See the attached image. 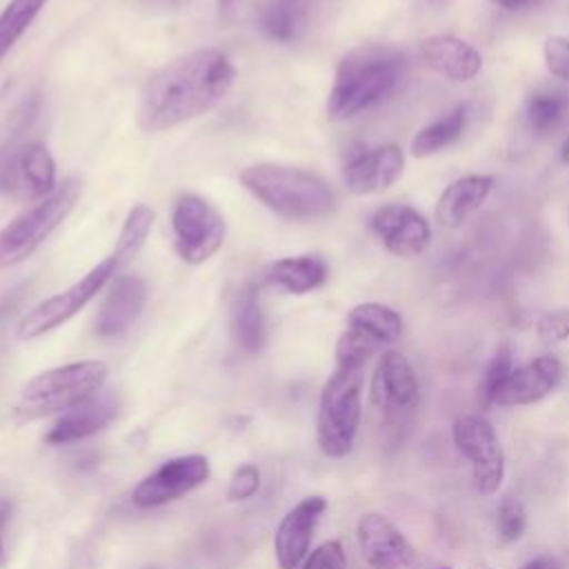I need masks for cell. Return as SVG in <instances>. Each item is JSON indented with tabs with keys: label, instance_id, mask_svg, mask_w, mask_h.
I'll return each instance as SVG.
<instances>
[{
	"label": "cell",
	"instance_id": "1",
	"mask_svg": "<svg viewBox=\"0 0 569 569\" xmlns=\"http://www.w3.org/2000/svg\"><path fill=\"white\" fill-rule=\"evenodd\" d=\"M233 80L236 67L222 51H189L149 76L138 98V127L144 133L180 127L222 102Z\"/></svg>",
	"mask_w": 569,
	"mask_h": 569
},
{
	"label": "cell",
	"instance_id": "2",
	"mask_svg": "<svg viewBox=\"0 0 569 569\" xmlns=\"http://www.w3.org/2000/svg\"><path fill=\"white\" fill-rule=\"evenodd\" d=\"M405 56L389 44H360L342 56L327 98L331 120H347L385 100L400 82Z\"/></svg>",
	"mask_w": 569,
	"mask_h": 569
},
{
	"label": "cell",
	"instance_id": "3",
	"mask_svg": "<svg viewBox=\"0 0 569 569\" xmlns=\"http://www.w3.org/2000/svg\"><path fill=\"white\" fill-rule=\"evenodd\" d=\"M238 178L251 196L284 220H318L336 207L331 187L300 167L260 162L244 167Z\"/></svg>",
	"mask_w": 569,
	"mask_h": 569
},
{
	"label": "cell",
	"instance_id": "4",
	"mask_svg": "<svg viewBox=\"0 0 569 569\" xmlns=\"http://www.w3.org/2000/svg\"><path fill=\"white\" fill-rule=\"evenodd\" d=\"M109 367L102 360H78L33 376L13 407L18 422H31L51 413H64L102 389Z\"/></svg>",
	"mask_w": 569,
	"mask_h": 569
},
{
	"label": "cell",
	"instance_id": "5",
	"mask_svg": "<svg viewBox=\"0 0 569 569\" xmlns=\"http://www.w3.org/2000/svg\"><path fill=\"white\" fill-rule=\"evenodd\" d=\"M362 369L336 367L320 391L316 438L329 458H342L351 451L360 425Z\"/></svg>",
	"mask_w": 569,
	"mask_h": 569
},
{
	"label": "cell",
	"instance_id": "6",
	"mask_svg": "<svg viewBox=\"0 0 569 569\" xmlns=\"http://www.w3.org/2000/svg\"><path fill=\"white\" fill-rule=\"evenodd\" d=\"M78 196L80 182L76 178H67L47 198L38 200L4 224L0 229V271L29 258L69 216Z\"/></svg>",
	"mask_w": 569,
	"mask_h": 569
},
{
	"label": "cell",
	"instance_id": "7",
	"mask_svg": "<svg viewBox=\"0 0 569 569\" xmlns=\"http://www.w3.org/2000/svg\"><path fill=\"white\" fill-rule=\"evenodd\" d=\"M171 238L180 260L202 264L227 238L224 216L202 196L182 193L171 207Z\"/></svg>",
	"mask_w": 569,
	"mask_h": 569
},
{
	"label": "cell",
	"instance_id": "8",
	"mask_svg": "<svg viewBox=\"0 0 569 569\" xmlns=\"http://www.w3.org/2000/svg\"><path fill=\"white\" fill-rule=\"evenodd\" d=\"M118 269L120 267L113 256L100 260L78 282L29 309L16 327V336L20 340H33L42 333L53 331L56 327L73 318L89 300H93Z\"/></svg>",
	"mask_w": 569,
	"mask_h": 569
},
{
	"label": "cell",
	"instance_id": "9",
	"mask_svg": "<svg viewBox=\"0 0 569 569\" xmlns=\"http://www.w3.org/2000/svg\"><path fill=\"white\" fill-rule=\"evenodd\" d=\"M420 400V385L411 362L400 351H385L371 376V405L380 411L385 429L396 431L409 422Z\"/></svg>",
	"mask_w": 569,
	"mask_h": 569
},
{
	"label": "cell",
	"instance_id": "10",
	"mask_svg": "<svg viewBox=\"0 0 569 569\" xmlns=\"http://www.w3.org/2000/svg\"><path fill=\"white\" fill-rule=\"evenodd\" d=\"M458 451L471 462L473 485L482 496H491L505 480V451L491 422L482 416H460L451 427Z\"/></svg>",
	"mask_w": 569,
	"mask_h": 569
},
{
	"label": "cell",
	"instance_id": "11",
	"mask_svg": "<svg viewBox=\"0 0 569 569\" xmlns=\"http://www.w3.org/2000/svg\"><path fill=\"white\" fill-rule=\"evenodd\" d=\"M207 478H209V460L204 456L200 453L178 456V458L164 460L158 469L144 476L136 485L131 500L140 509L160 507L198 489L200 485L207 482Z\"/></svg>",
	"mask_w": 569,
	"mask_h": 569
},
{
	"label": "cell",
	"instance_id": "12",
	"mask_svg": "<svg viewBox=\"0 0 569 569\" xmlns=\"http://www.w3.org/2000/svg\"><path fill=\"white\" fill-rule=\"evenodd\" d=\"M358 547L371 569H418V553L405 533L382 513H362L356 527Z\"/></svg>",
	"mask_w": 569,
	"mask_h": 569
},
{
	"label": "cell",
	"instance_id": "13",
	"mask_svg": "<svg viewBox=\"0 0 569 569\" xmlns=\"http://www.w3.org/2000/svg\"><path fill=\"white\" fill-rule=\"evenodd\" d=\"M369 227L382 247L398 258H416L431 242V227L422 213L409 204H382L369 218Z\"/></svg>",
	"mask_w": 569,
	"mask_h": 569
},
{
	"label": "cell",
	"instance_id": "14",
	"mask_svg": "<svg viewBox=\"0 0 569 569\" xmlns=\"http://www.w3.org/2000/svg\"><path fill=\"white\" fill-rule=\"evenodd\" d=\"M325 509L327 500L322 496H307L280 520L273 536V551L280 569H298L305 562Z\"/></svg>",
	"mask_w": 569,
	"mask_h": 569
},
{
	"label": "cell",
	"instance_id": "15",
	"mask_svg": "<svg viewBox=\"0 0 569 569\" xmlns=\"http://www.w3.org/2000/svg\"><path fill=\"white\" fill-rule=\"evenodd\" d=\"M562 380V362L556 356H538L522 367L511 369L493 396V405L518 407L547 398Z\"/></svg>",
	"mask_w": 569,
	"mask_h": 569
},
{
	"label": "cell",
	"instance_id": "16",
	"mask_svg": "<svg viewBox=\"0 0 569 569\" xmlns=\"http://www.w3.org/2000/svg\"><path fill=\"white\" fill-rule=\"evenodd\" d=\"M118 413V398L111 389H98L80 405L64 411L44 433L47 445H71L102 431Z\"/></svg>",
	"mask_w": 569,
	"mask_h": 569
},
{
	"label": "cell",
	"instance_id": "17",
	"mask_svg": "<svg viewBox=\"0 0 569 569\" xmlns=\"http://www.w3.org/2000/svg\"><path fill=\"white\" fill-rule=\"evenodd\" d=\"M405 171V153L398 144H382L349 160L342 169L345 187L356 196L387 191Z\"/></svg>",
	"mask_w": 569,
	"mask_h": 569
},
{
	"label": "cell",
	"instance_id": "18",
	"mask_svg": "<svg viewBox=\"0 0 569 569\" xmlns=\"http://www.w3.org/2000/svg\"><path fill=\"white\" fill-rule=\"evenodd\" d=\"M56 160L40 142L18 149L7 173L4 191L20 200H42L56 189Z\"/></svg>",
	"mask_w": 569,
	"mask_h": 569
},
{
	"label": "cell",
	"instance_id": "19",
	"mask_svg": "<svg viewBox=\"0 0 569 569\" xmlns=\"http://www.w3.org/2000/svg\"><path fill=\"white\" fill-rule=\"evenodd\" d=\"M147 300V284L138 276H122L113 282L109 293L104 296L98 316H96V333L100 338H116L124 333L133 320L140 316Z\"/></svg>",
	"mask_w": 569,
	"mask_h": 569
},
{
	"label": "cell",
	"instance_id": "20",
	"mask_svg": "<svg viewBox=\"0 0 569 569\" xmlns=\"http://www.w3.org/2000/svg\"><path fill=\"white\" fill-rule=\"evenodd\" d=\"M420 56L436 73L456 82L473 80L482 69L478 49L456 36H431L422 40Z\"/></svg>",
	"mask_w": 569,
	"mask_h": 569
},
{
	"label": "cell",
	"instance_id": "21",
	"mask_svg": "<svg viewBox=\"0 0 569 569\" xmlns=\"http://www.w3.org/2000/svg\"><path fill=\"white\" fill-rule=\"evenodd\" d=\"M493 180L489 176H465L453 180L436 202V220L447 229H458L489 198Z\"/></svg>",
	"mask_w": 569,
	"mask_h": 569
},
{
	"label": "cell",
	"instance_id": "22",
	"mask_svg": "<svg viewBox=\"0 0 569 569\" xmlns=\"http://www.w3.org/2000/svg\"><path fill=\"white\" fill-rule=\"evenodd\" d=\"M327 276H329V267L316 253L280 258L273 264H269V269L264 271L267 284L296 296H302L322 287Z\"/></svg>",
	"mask_w": 569,
	"mask_h": 569
},
{
	"label": "cell",
	"instance_id": "23",
	"mask_svg": "<svg viewBox=\"0 0 569 569\" xmlns=\"http://www.w3.org/2000/svg\"><path fill=\"white\" fill-rule=\"evenodd\" d=\"M318 0H269L258 16L262 33L276 42L298 40L311 24Z\"/></svg>",
	"mask_w": 569,
	"mask_h": 569
},
{
	"label": "cell",
	"instance_id": "24",
	"mask_svg": "<svg viewBox=\"0 0 569 569\" xmlns=\"http://www.w3.org/2000/svg\"><path fill=\"white\" fill-rule=\"evenodd\" d=\"M347 327L373 340L378 347L391 345L402 336V318L387 305L360 302L347 316Z\"/></svg>",
	"mask_w": 569,
	"mask_h": 569
},
{
	"label": "cell",
	"instance_id": "25",
	"mask_svg": "<svg viewBox=\"0 0 569 569\" xmlns=\"http://www.w3.org/2000/svg\"><path fill=\"white\" fill-rule=\"evenodd\" d=\"M469 122V104H458L431 124L422 127L416 138L411 140V156L413 158H427L433 156L453 142H458L467 129Z\"/></svg>",
	"mask_w": 569,
	"mask_h": 569
},
{
	"label": "cell",
	"instance_id": "26",
	"mask_svg": "<svg viewBox=\"0 0 569 569\" xmlns=\"http://www.w3.org/2000/svg\"><path fill=\"white\" fill-rule=\"evenodd\" d=\"M233 336L242 351L256 353L264 347L267 325L260 307L258 289L253 284L244 287L233 307Z\"/></svg>",
	"mask_w": 569,
	"mask_h": 569
},
{
	"label": "cell",
	"instance_id": "27",
	"mask_svg": "<svg viewBox=\"0 0 569 569\" xmlns=\"http://www.w3.org/2000/svg\"><path fill=\"white\" fill-rule=\"evenodd\" d=\"M49 0H11L0 13V62Z\"/></svg>",
	"mask_w": 569,
	"mask_h": 569
},
{
	"label": "cell",
	"instance_id": "28",
	"mask_svg": "<svg viewBox=\"0 0 569 569\" xmlns=\"http://www.w3.org/2000/svg\"><path fill=\"white\" fill-rule=\"evenodd\" d=\"M151 224H153V211L147 204H136L127 213L124 224L118 236V242H116V249L111 253L116 258L118 267L129 262L142 249V244L151 231Z\"/></svg>",
	"mask_w": 569,
	"mask_h": 569
},
{
	"label": "cell",
	"instance_id": "29",
	"mask_svg": "<svg viewBox=\"0 0 569 569\" xmlns=\"http://www.w3.org/2000/svg\"><path fill=\"white\" fill-rule=\"evenodd\" d=\"M36 107H38L36 100H27L11 116V129H9V133L4 136L2 144H0V193H4L11 160L18 153V149L22 147V133L27 131V127L31 124V120L36 116Z\"/></svg>",
	"mask_w": 569,
	"mask_h": 569
},
{
	"label": "cell",
	"instance_id": "30",
	"mask_svg": "<svg viewBox=\"0 0 569 569\" xmlns=\"http://www.w3.org/2000/svg\"><path fill=\"white\" fill-rule=\"evenodd\" d=\"M565 107H567V102L556 93H533L525 107L529 129L540 136L549 133L562 120Z\"/></svg>",
	"mask_w": 569,
	"mask_h": 569
},
{
	"label": "cell",
	"instance_id": "31",
	"mask_svg": "<svg viewBox=\"0 0 569 569\" xmlns=\"http://www.w3.org/2000/svg\"><path fill=\"white\" fill-rule=\"evenodd\" d=\"M380 347L353 329H345L336 342V367L362 369Z\"/></svg>",
	"mask_w": 569,
	"mask_h": 569
},
{
	"label": "cell",
	"instance_id": "32",
	"mask_svg": "<svg viewBox=\"0 0 569 569\" xmlns=\"http://www.w3.org/2000/svg\"><path fill=\"white\" fill-rule=\"evenodd\" d=\"M511 351L507 345L498 347V351L493 353V358L489 360L485 373H482V380H480V387H478V398L485 407L493 405V396L496 391L500 389V385L507 380V376L511 373Z\"/></svg>",
	"mask_w": 569,
	"mask_h": 569
},
{
	"label": "cell",
	"instance_id": "33",
	"mask_svg": "<svg viewBox=\"0 0 569 569\" xmlns=\"http://www.w3.org/2000/svg\"><path fill=\"white\" fill-rule=\"evenodd\" d=\"M498 533L502 538V542H513L518 540L525 529H527V509L525 502L520 498L507 496L502 498V502L498 505Z\"/></svg>",
	"mask_w": 569,
	"mask_h": 569
},
{
	"label": "cell",
	"instance_id": "34",
	"mask_svg": "<svg viewBox=\"0 0 569 569\" xmlns=\"http://www.w3.org/2000/svg\"><path fill=\"white\" fill-rule=\"evenodd\" d=\"M258 489H260V469L251 462H244V465L236 467V471L231 473L227 498L231 502L249 500Z\"/></svg>",
	"mask_w": 569,
	"mask_h": 569
},
{
	"label": "cell",
	"instance_id": "35",
	"mask_svg": "<svg viewBox=\"0 0 569 569\" xmlns=\"http://www.w3.org/2000/svg\"><path fill=\"white\" fill-rule=\"evenodd\" d=\"M536 336L545 345H556L569 338V309H553L538 318Z\"/></svg>",
	"mask_w": 569,
	"mask_h": 569
},
{
	"label": "cell",
	"instance_id": "36",
	"mask_svg": "<svg viewBox=\"0 0 569 569\" xmlns=\"http://www.w3.org/2000/svg\"><path fill=\"white\" fill-rule=\"evenodd\" d=\"M542 53L547 71L553 78L569 82V40L562 36H551L545 40Z\"/></svg>",
	"mask_w": 569,
	"mask_h": 569
},
{
	"label": "cell",
	"instance_id": "37",
	"mask_svg": "<svg viewBox=\"0 0 569 569\" xmlns=\"http://www.w3.org/2000/svg\"><path fill=\"white\" fill-rule=\"evenodd\" d=\"M298 569H347V556L338 540L322 542L313 549Z\"/></svg>",
	"mask_w": 569,
	"mask_h": 569
},
{
	"label": "cell",
	"instance_id": "38",
	"mask_svg": "<svg viewBox=\"0 0 569 569\" xmlns=\"http://www.w3.org/2000/svg\"><path fill=\"white\" fill-rule=\"evenodd\" d=\"M520 569H562V565L553 556H538V558L525 562Z\"/></svg>",
	"mask_w": 569,
	"mask_h": 569
},
{
	"label": "cell",
	"instance_id": "39",
	"mask_svg": "<svg viewBox=\"0 0 569 569\" xmlns=\"http://www.w3.org/2000/svg\"><path fill=\"white\" fill-rule=\"evenodd\" d=\"M491 2H496V4H500L505 9H522V7L536 4L538 0H491Z\"/></svg>",
	"mask_w": 569,
	"mask_h": 569
},
{
	"label": "cell",
	"instance_id": "40",
	"mask_svg": "<svg viewBox=\"0 0 569 569\" xmlns=\"http://www.w3.org/2000/svg\"><path fill=\"white\" fill-rule=\"evenodd\" d=\"M242 4H244V0H218V7L222 13H233Z\"/></svg>",
	"mask_w": 569,
	"mask_h": 569
},
{
	"label": "cell",
	"instance_id": "41",
	"mask_svg": "<svg viewBox=\"0 0 569 569\" xmlns=\"http://www.w3.org/2000/svg\"><path fill=\"white\" fill-rule=\"evenodd\" d=\"M560 160H562L565 164H569V133L565 136L562 144H560Z\"/></svg>",
	"mask_w": 569,
	"mask_h": 569
},
{
	"label": "cell",
	"instance_id": "42",
	"mask_svg": "<svg viewBox=\"0 0 569 569\" xmlns=\"http://www.w3.org/2000/svg\"><path fill=\"white\" fill-rule=\"evenodd\" d=\"M469 569H491L487 562H476V565H471Z\"/></svg>",
	"mask_w": 569,
	"mask_h": 569
},
{
	"label": "cell",
	"instance_id": "43",
	"mask_svg": "<svg viewBox=\"0 0 569 569\" xmlns=\"http://www.w3.org/2000/svg\"><path fill=\"white\" fill-rule=\"evenodd\" d=\"M2 558H4V549H2V542H0V562H2Z\"/></svg>",
	"mask_w": 569,
	"mask_h": 569
},
{
	"label": "cell",
	"instance_id": "44",
	"mask_svg": "<svg viewBox=\"0 0 569 569\" xmlns=\"http://www.w3.org/2000/svg\"><path fill=\"white\" fill-rule=\"evenodd\" d=\"M431 2H436V4H442V2H447V0H431Z\"/></svg>",
	"mask_w": 569,
	"mask_h": 569
},
{
	"label": "cell",
	"instance_id": "45",
	"mask_svg": "<svg viewBox=\"0 0 569 569\" xmlns=\"http://www.w3.org/2000/svg\"><path fill=\"white\" fill-rule=\"evenodd\" d=\"M160 2H180V0H160Z\"/></svg>",
	"mask_w": 569,
	"mask_h": 569
},
{
	"label": "cell",
	"instance_id": "46",
	"mask_svg": "<svg viewBox=\"0 0 569 569\" xmlns=\"http://www.w3.org/2000/svg\"><path fill=\"white\" fill-rule=\"evenodd\" d=\"M440 569H451V567H440Z\"/></svg>",
	"mask_w": 569,
	"mask_h": 569
}]
</instances>
